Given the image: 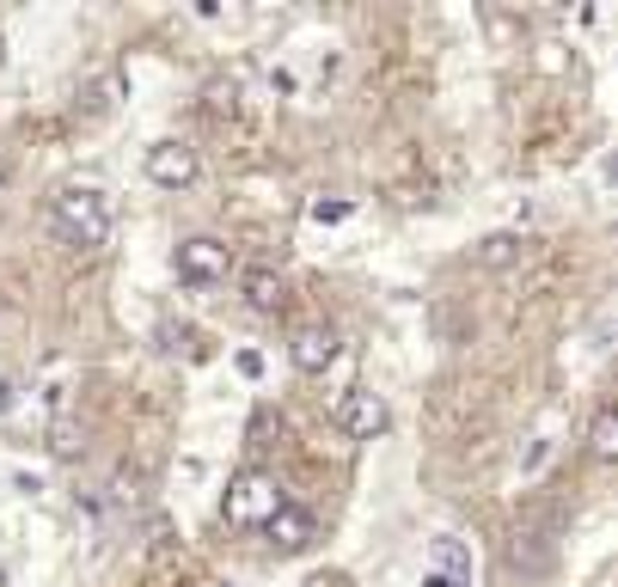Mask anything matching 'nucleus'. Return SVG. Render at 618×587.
<instances>
[{"instance_id": "1a4fd4ad", "label": "nucleus", "mask_w": 618, "mask_h": 587, "mask_svg": "<svg viewBox=\"0 0 618 587\" xmlns=\"http://www.w3.org/2000/svg\"><path fill=\"white\" fill-rule=\"evenodd\" d=\"M239 294H246L251 312H276L282 307V276L276 269H246V276H239Z\"/></svg>"}, {"instance_id": "39448f33", "label": "nucleus", "mask_w": 618, "mask_h": 587, "mask_svg": "<svg viewBox=\"0 0 618 587\" xmlns=\"http://www.w3.org/2000/svg\"><path fill=\"white\" fill-rule=\"evenodd\" d=\"M197 171H202V159L185 141H154V147H147V178H154L159 190H190Z\"/></svg>"}, {"instance_id": "f03ea898", "label": "nucleus", "mask_w": 618, "mask_h": 587, "mask_svg": "<svg viewBox=\"0 0 618 587\" xmlns=\"http://www.w3.org/2000/svg\"><path fill=\"white\" fill-rule=\"evenodd\" d=\"M288 495L276 490V478L270 471H239V478L227 483V502H221V514H227L233 526H263L270 514L282 508Z\"/></svg>"}, {"instance_id": "f257e3e1", "label": "nucleus", "mask_w": 618, "mask_h": 587, "mask_svg": "<svg viewBox=\"0 0 618 587\" xmlns=\"http://www.w3.org/2000/svg\"><path fill=\"white\" fill-rule=\"evenodd\" d=\"M49 220H56V232H62L68 245H80V251H105L110 232H117L110 196L93 190V184H68L62 196L49 202Z\"/></svg>"}, {"instance_id": "6e6552de", "label": "nucleus", "mask_w": 618, "mask_h": 587, "mask_svg": "<svg viewBox=\"0 0 618 587\" xmlns=\"http://www.w3.org/2000/svg\"><path fill=\"white\" fill-rule=\"evenodd\" d=\"M423 587H472V551H465L460 539H435Z\"/></svg>"}, {"instance_id": "7ed1b4c3", "label": "nucleus", "mask_w": 618, "mask_h": 587, "mask_svg": "<svg viewBox=\"0 0 618 587\" xmlns=\"http://www.w3.org/2000/svg\"><path fill=\"white\" fill-rule=\"evenodd\" d=\"M178 281H190V288H209V281H227L233 269V245H221V239H209V232H197V239H185L178 245Z\"/></svg>"}, {"instance_id": "9b49d317", "label": "nucleus", "mask_w": 618, "mask_h": 587, "mask_svg": "<svg viewBox=\"0 0 618 587\" xmlns=\"http://www.w3.org/2000/svg\"><path fill=\"white\" fill-rule=\"evenodd\" d=\"M514 257H521V232H490V239H478V263H484V269H509Z\"/></svg>"}, {"instance_id": "20e7f679", "label": "nucleus", "mask_w": 618, "mask_h": 587, "mask_svg": "<svg viewBox=\"0 0 618 587\" xmlns=\"http://www.w3.org/2000/svg\"><path fill=\"white\" fill-rule=\"evenodd\" d=\"M337 422H343V434H356V441H380V434L392 429V404L380 398V392L356 386V392H343Z\"/></svg>"}, {"instance_id": "ddd939ff", "label": "nucleus", "mask_w": 618, "mask_h": 587, "mask_svg": "<svg viewBox=\"0 0 618 587\" xmlns=\"http://www.w3.org/2000/svg\"><path fill=\"white\" fill-rule=\"evenodd\" d=\"M307 587H356L343 570H319V575H307Z\"/></svg>"}, {"instance_id": "0eeeda50", "label": "nucleus", "mask_w": 618, "mask_h": 587, "mask_svg": "<svg viewBox=\"0 0 618 587\" xmlns=\"http://www.w3.org/2000/svg\"><path fill=\"white\" fill-rule=\"evenodd\" d=\"M288 361L300 373H325L331 361H337V331H331V325H300L288 337Z\"/></svg>"}, {"instance_id": "4468645a", "label": "nucleus", "mask_w": 618, "mask_h": 587, "mask_svg": "<svg viewBox=\"0 0 618 587\" xmlns=\"http://www.w3.org/2000/svg\"><path fill=\"white\" fill-rule=\"evenodd\" d=\"M239 373H246V380H258V373H263V356H258V349H239Z\"/></svg>"}, {"instance_id": "2eb2a0df", "label": "nucleus", "mask_w": 618, "mask_h": 587, "mask_svg": "<svg viewBox=\"0 0 618 587\" xmlns=\"http://www.w3.org/2000/svg\"><path fill=\"white\" fill-rule=\"evenodd\" d=\"M7 178H13V159L0 154V190H7Z\"/></svg>"}, {"instance_id": "f8f14e48", "label": "nucleus", "mask_w": 618, "mask_h": 587, "mask_svg": "<svg viewBox=\"0 0 618 587\" xmlns=\"http://www.w3.org/2000/svg\"><path fill=\"white\" fill-rule=\"evenodd\" d=\"M312 220H319V227H337V220H349V202H343V196L312 202Z\"/></svg>"}, {"instance_id": "423d86ee", "label": "nucleus", "mask_w": 618, "mask_h": 587, "mask_svg": "<svg viewBox=\"0 0 618 587\" xmlns=\"http://www.w3.org/2000/svg\"><path fill=\"white\" fill-rule=\"evenodd\" d=\"M258 532H263L270 544H276L282 556H294V551H307V544L319 539V520H312V514L300 508V502H282V508L270 514V520H263Z\"/></svg>"}, {"instance_id": "9d476101", "label": "nucleus", "mask_w": 618, "mask_h": 587, "mask_svg": "<svg viewBox=\"0 0 618 587\" xmlns=\"http://www.w3.org/2000/svg\"><path fill=\"white\" fill-rule=\"evenodd\" d=\"M587 453H594V459H618V417H613V404H601V410H594V429H587Z\"/></svg>"}, {"instance_id": "dca6fc26", "label": "nucleus", "mask_w": 618, "mask_h": 587, "mask_svg": "<svg viewBox=\"0 0 618 587\" xmlns=\"http://www.w3.org/2000/svg\"><path fill=\"white\" fill-rule=\"evenodd\" d=\"M0 62H7V37H0Z\"/></svg>"}]
</instances>
